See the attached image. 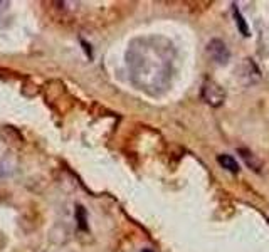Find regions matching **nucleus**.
Instances as JSON below:
<instances>
[{
    "instance_id": "1",
    "label": "nucleus",
    "mask_w": 269,
    "mask_h": 252,
    "mask_svg": "<svg viewBox=\"0 0 269 252\" xmlns=\"http://www.w3.org/2000/svg\"><path fill=\"white\" fill-rule=\"evenodd\" d=\"M172 44L162 37H138L132 40L126 52L128 69L138 89L156 94L170 76Z\"/></svg>"
},
{
    "instance_id": "2",
    "label": "nucleus",
    "mask_w": 269,
    "mask_h": 252,
    "mask_svg": "<svg viewBox=\"0 0 269 252\" xmlns=\"http://www.w3.org/2000/svg\"><path fill=\"white\" fill-rule=\"evenodd\" d=\"M200 94H202L204 101H206L207 104H210V106H214V108L222 106V103H224V101H226V93H224V89H222L220 86L217 84V82L208 81V79L202 84Z\"/></svg>"
},
{
    "instance_id": "3",
    "label": "nucleus",
    "mask_w": 269,
    "mask_h": 252,
    "mask_svg": "<svg viewBox=\"0 0 269 252\" xmlns=\"http://www.w3.org/2000/svg\"><path fill=\"white\" fill-rule=\"evenodd\" d=\"M207 52L208 56L219 64H226L230 57L229 49H227V45L224 44V40L220 39H212L210 42L207 44Z\"/></svg>"
},
{
    "instance_id": "4",
    "label": "nucleus",
    "mask_w": 269,
    "mask_h": 252,
    "mask_svg": "<svg viewBox=\"0 0 269 252\" xmlns=\"http://www.w3.org/2000/svg\"><path fill=\"white\" fill-rule=\"evenodd\" d=\"M238 153L240 155V158L244 160L246 167H248V168H251L252 172H261V168H262V162L256 157V155L252 153L251 150H248V148H239V150H238Z\"/></svg>"
},
{
    "instance_id": "5",
    "label": "nucleus",
    "mask_w": 269,
    "mask_h": 252,
    "mask_svg": "<svg viewBox=\"0 0 269 252\" xmlns=\"http://www.w3.org/2000/svg\"><path fill=\"white\" fill-rule=\"evenodd\" d=\"M217 162H219L220 167L226 168V170H229V172H232V173H238L239 172V163L236 162V158L230 157V155H219Z\"/></svg>"
},
{
    "instance_id": "6",
    "label": "nucleus",
    "mask_w": 269,
    "mask_h": 252,
    "mask_svg": "<svg viewBox=\"0 0 269 252\" xmlns=\"http://www.w3.org/2000/svg\"><path fill=\"white\" fill-rule=\"evenodd\" d=\"M232 12H234V17H236V24H238V29L242 32V34L248 37L249 35V27H248V24H246V20H244V17L240 15V12H239V8H238V5H232Z\"/></svg>"
},
{
    "instance_id": "7",
    "label": "nucleus",
    "mask_w": 269,
    "mask_h": 252,
    "mask_svg": "<svg viewBox=\"0 0 269 252\" xmlns=\"http://www.w3.org/2000/svg\"><path fill=\"white\" fill-rule=\"evenodd\" d=\"M76 221H78V226H80L81 231H88L86 210H84V207H81V205H78V209H76Z\"/></svg>"
},
{
    "instance_id": "8",
    "label": "nucleus",
    "mask_w": 269,
    "mask_h": 252,
    "mask_svg": "<svg viewBox=\"0 0 269 252\" xmlns=\"http://www.w3.org/2000/svg\"><path fill=\"white\" fill-rule=\"evenodd\" d=\"M142 252H153V251H152V249H143Z\"/></svg>"
}]
</instances>
